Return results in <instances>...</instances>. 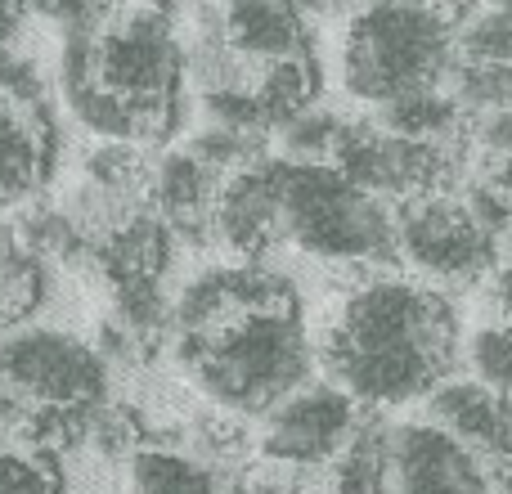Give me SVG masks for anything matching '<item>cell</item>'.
<instances>
[{
    "mask_svg": "<svg viewBox=\"0 0 512 494\" xmlns=\"http://www.w3.org/2000/svg\"><path fill=\"white\" fill-rule=\"evenodd\" d=\"M463 324L454 301L423 279L373 274L342 297L319 364L328 382L364 409H400L427 400L463 364Z\"/></svg>",
    "mask_w": 512,
    "mask_h": 494,
    "instance_id": "6da1fadb",
    "label": "cell"
},
{
    "mask_svg": "<svg viewBox=\"0 0 512 494\" xmlns=\"http://www.w3.org/2000/svg\"><path fill=\"white\" fill-rule=\"evenodd\" d=\"M171 355L194 391L225 418H265L315 378V337L297 292L234 306L203 328L171 333Z\"/></svg>",
    "mask_w": 512,
    "mask_h": 494,
    "instance_id": "7a4b0ae2",
    "label": "cell"
},
{
    "mask_svg": "<svg viewBox=\"0 0 512 494\" xmlns=\"http://www.w3.org/2000/svg\"><path fill=\"white\" fill-rule=\"evenodd\" d=\"M459 63V27L436 0L360 5L337 41V81L355 104H396L418 90H441Z\"/></svg>",
    "mask_w": 512,
    "mask_h": 494,
    "instance_id": "3957f363",
    "label": "cell"
},
{
    "mask_svg": "<svg viewBox=\"0 0 512 494\" xmlns=\"http://www.w3.org/2000/svg\"><path fill=\"white\" fill-rule=\"evenodd\" d=\"M279 230L288 247L324 265L396 261V212L333 162L279 158Z\"/></svg>",
    "mask_w": 512,
    "mask_h": 494,
    "instance_id": "277c9868",
    "label": "cell"
},
{
    "mask_svg": "<svg viewBox=\"0 0 512 494\" xmlns=\"http://www.w3.org/2000/svg\"><path fill=\"white\" fill-rule=\"evenodd\" d=\"M95 77L126 108L144 117L149 144L171 135L180 122V95L189 81V50L176 18L162 9L135 5L104 18L95 32Z\"/></svg>",
    "mask_w": 512,
    "mask_h": 494,
    "instance_id": "5b68a950",
    "label": "cell"
},
{
    "mask_svg": "<svg viewBox=\"0 0 512 494\" xmlns=\"http://www.w3.org/2000/svg\"><path fill=\"white\" fill-rule=\"evenodd\" d=\"M0 382L36 409H99L108 400L113 364L81 333L23 319L0 333Z\"/></svg>",
    "mask_w": 512,
    "mask_h": 494,
    "instance_id": "8992f818",
    "label": "cell"
},
{
    "mask_svg": "<svg viewBox=\"0 0 512 494\" xmlns=\"http://www.w3.org/2000/svg\"><path fill=\"white\" fill-rule=\"evenodd\" d=\"M504 243L472 216L459 189L409 198L396 207V261L432 288H472L490 279Z\"/></svg>",
    "mask_w": 512,
    "mask_h": 494,
    "instance_id": "52a82bcc",
    "label": "cell"
},
{
    "mask_svg": "<svg viewBox=\"0 0 512 494\" xmlns=\"http://www.w3.org/2000/svg\"><path fill=\"white\" fill-rule=\"evenodd\" d=\"M463 162H468V135L463 140H409L387 126L346 122L342 144L333 153V167H342L360 189L387 198V203H409L423 194L459 189Z\"/></svg>",
    "mask_w": 512,
    "mask_h": 494,
    "instance_id": "ba28073f",
    "label": "cell"
},
{
    "mask_svg": "<svg viewBox=\"0 0 512 494\" xmlns=\"http://www.w3.org/2000/svg\"><path fill=\"white\" fill-rule=\"evenodd\" d=\"M364 414L369 409L355 405L337 382L310 378L306 387H297L261 418L256 454H261V463H274V468L324 472L346 450V441L355 436Z\"/></svg>",
    "mask_w": 512,
    "mask_h": 494,
    "instance_id": "9c48e42d",
    "label": "cell"
},
{
    "mask_svg": "<svg viewBox=\"0 0 512 494\" xmlns=\"http://www.w3.org/2000/svg\"><path fill=\"white\" fill-rule=\"evenodd\" d=\"M391 494H495V468L436 423H391Z\"/></svg>",
    "mask_w": 512,
    "mask_h": 494,
    "instance_id": "30bf717a",
    "label": "cell"
},
{
    "mask_svg": "<svg viewBox=\"0 0 512 494\" xmlns=\"http://www.w3.org/2000/svg\"><path fill=\"white\" fill-rule=\"evenodd\" d=\"M216 243L243 261H265V252L283 247L279 230V158H256L221 180L212 207Z\"/></svg>",
    "mask_w": 512,
    "mask_h": 494,
    "instance_id": "8fae6325",
    "label": "cell"
},
{
    "mask_svg": "<svg viewBox=\"0 0 512 494\" xmlns=\"http://www.w3.org/2000/svg\"><path fill=\"white\" fill-rule=\"evenodd\" d=\"M423 418L463 441L472 454L499 468L512 459V400L490 391L477 378H445L423 400Z\"/></svg>",
    "mask_w": 512,
    "mask_h": 494,
    "instance_id": "7c38bea8",
    "label": "cell"
},
{
    "mask_svg": "<svg viewBox=\"0 0 512 494\" xmlns=\"http://www.w3.org/2000/svg\"><path fill=\"white\" fill-rule=\"evenodd\" d=\"M221 171H212L198 153L171 149L149 167V207L176 230V239L207 243L216 239L212 207L221 194Z\"/></svg>",
    "mask_w": 512,
    "mask_h": 494,
    "instance_id": "4fadbf2b",
    "label": "cell"
},
{
    "mask_svg": "<svg viewBox=\"0 0 512 494\" xmlns=\"http://www.w3.org/2000/svg\"><path fill=\"white\" fill-rule=\"evenodd\" d=\"M221 27L225 41L248 63H256V72L265 63L310 59L315 54L310 18L301 9H292L288 0H221Z\"/></svg>",
    "mask_w": 512,
    "mask_h": 494,
    "instance_id": "5bb4252c",
    "label": "cell"
},
{
    "mask_svg": "<svg viewBox=\"0 0 512 494\" xmlns=\"http://www.w3.org/2000/svg\"><path fill=\"white\" fill-rule=\"evenodd\" d=\"M54 122L45 108H18L0 95V212L27 203L50 176Z\"/></svg>",
    "mask_w": 512,
    "mask_h": 494,
    "instance_id": "9a60e30c",
    "label": "cell"
},
{
    "mask_svg": "<svg viewBox=\"0 0 512 494\" xmlns=\"http://www.w3.org/2000/svg\"><path fill=\"white\" fill-rule=\"evenodd\" d=\"M126 494H243L221 463L180 445H140L126 459Z\"/></svg>",
    "mask_w": 512,
    "mask_h": 494,
    "instance_id": "2e32d148",
    "label": "cell"
},
{
    "mask_svg": "<svg viewBox=\"0 0 512 494\" xmlns=\"http://www.w3.org/2000/svg\"><path fill=\"white\" fill-rule=\"evenodd\" d=\"M328 494H391V423L378 409L360 418L346 450L324 468Z\"/></svg>",
    "mask_w": 512,
    "mask_h": 494,
    "instance_id": "e0dca14e",
    "label": "cell"
},
{
    "mask_svg": "<svg viewBox=\"0 0 512 494\" xmlns=\"http://www.w3.org/2000/svg\"><path fill=\"white\" fill-rule=\"evenodd\" d=\"M373 122L387 126L396 135H409V140H463L468 135V122L472 117L459 108V99L450 90H418V95H405L396 104H382L373 113Z\"/></svg>",
    "mask_w": 512,
    "mask_h": 494,
    "instance_id": "ac0fdd59",
    "label": "cell"
},
{
    "mask_svg": "<svg viewBox=\"0 0 512 494\" xmlns=\"http://www.w3.org/2000/svg\"><path fill=\"white\" fill-rule=\"evenodd\" d=\"M256 99H261L270 126L279 131L292 113L319 104V68L315 54L310 59H283V63H265L256 72Z\"/></svg>",
    "mask_w": 512,
    "mask_h": 494,
    "instance_id": "d6986e66",
    "label": "cell"
},
{
    "mask_svg": "<svg viewBox=\"0 0 512 494\" xmlns=\"http://www.w3.org/2000/svg\"><path fill=\"white\" fill-rule=\"evenodd\" d=\"M342 131H346L342 113H333L328 104H310L301 113H292L274 131V140H279V158H288V162H333Z\"/></svg>",
    "mask_w": 512,
    "mask_h": 494,
    "instance_id": "ffe728a7",
    "label": "cell"
},
{
    "mask_svg": "<svg viewBox=\"0 0 512 494\" xmlns=\"http://www.w3.org/2000/svg\"><path fill=\"white\" fill-rule=\"evenodd\" d=\"M459 108L468 117H481V113H499V108H512V63H499V59H468L459 54L454 63L450 81H445Z\"/></svg>",
    "mask_w": 512,
    "mask_h": 494,
    "instance_id": "44dd1931",
    "label": "cell"
},
{
    "mask_svg": "<svg viewBox=\"0 0 512 494\" xmlns=\"http://www.w3.org/2000/svg\"><path fill=\"white\" fill-rule=\"evenodd\" d=\"M463 364L477 382L512 400V324L508 319H490V324L472 328L463 342Z\"/></svg>",
    "mask_w": 512,
    "mask_h": 494,
    "instance_id": "7402d4cb",
    "label": "cell"
},
{
    "mask_svg": "<svg viewBox=\"0 0 512 494\" xmlns=\"http://www.w3.org/2000/svg\"><path fill=\"white\" fill-rule=\"evenodd\" d=\"M189 153H198L212 171L230 176V171H239V167H248V162L265 158V140L261 135H243V131H230V126L207 122V126H198V131L189 135Z\"/></svg>",
    "mask_w": 512,
    "mask_h": 494,
    "instance_id": "603a6c76",
    "label": "cell"
},
{
    "mask_svg": "<svg viewBox=\"0 0 512 494\" xmlns=\"http://www.w3.org/2000/svg\"><path fill=\"white\" fill-rule=\"evenodd\" d=\"M203 104V117L212 126H230V131H243V135H274L270 117H265L261 99H256V86H230V90H203L198 95Z\"/></svg>",
    "mask_w": 512,
    "mask_h": 494,
    "instance_id": "cb8c5ba5",
    "label": "cell"
},
{
    "mask_svg": "<svg viewBox=\"0 0 512 494\" xmlns=\"http://www.w3.org/2000/svg\"><path fill=\"white\" fill-rule=\"evenodd\" d=\"M0 95L18 108L50 104V86H45L41 63L18 50V41H0Z\"/></svg>",
    "mask_w": 512,
    "mask_h": 494,
    "instance_id": "d4e9b609",
    "label": "cell"
},
{
    "mask_svg": "<svg viewBox=\"0 0 512 494\" xmlns=\"http://www.w3.org/2000/svg\"><path fill=\"white\" fill-rule=\"evenodd\" d=\"M0 494H59V481L45 459L0 445Z\"/></svg>",
    "mask_w": 512,
    "mask_h": 494,
    "instance_id": "484cf974",
    "label": "cell"
},
{
    "mask_svg": "<svg viewBox=\"0 0 512 494\" xmlns=\"http://www.w3.org/2000/svg\"><path fill=\"white\" fill-rule=\"evenodd\" d=\"M468 149L481 158V167L512 162V108L472 117V122H468Z\"/></svg>",
    "mask_w": 512,
    "mask_h": 494,
    "instance_id": "4316f807",
    "label": "cell"
},
{
    "mask_svg": "<svg viewBox=\"0 0 512 494\" xmlns=\"http://www.w3.org/2000/svg\"><path fill=\"white\" fill-rule=\"evenodd\" d=\"M27 9H32V18H41V23H54L63 36L95 32V27H104V18H108L104 0H27Z\"/></svg>",
    "mask_w": 512,
    "mask_h": 494,
    "instance_id": "83f0119b",
    "label": "cell"
},
{
    "mask_svg": "<svg viewBox=\"0 0 512 494\" xmlns=\"http://www.w3.org/2000/svg\"><path fill=\"white\" fill-rule=\"evenodd\" d=\"M490 301H495L499 319H508L512 324V243L499 252L495 270H490Z\"/></svg>",
    "mask_w": 512,
    "mask_h": 494,
    "instance_id": "f1b7e54d",
    "label": "cell"
},
{
    "mask_svg": "<svg viewBox=\"0 0 512 494\" xmlns=\"http://www.w3.org/2000/svg\"><path fill=\"white\" fill-rule=\"evenodd\" d=\"M27 18H32L27 0H0V41H18L23 27H27Z\"/></svg>",
    "mask_w": 512,
    "mask_h": 494,
    "instance_id": "f546056e",
    "label": "cell"
},
{
    "mask_svg": "<svg viewBox=\"0 0 512 494\" xmlns=\"http://www.w3.org/2000/svg\"><path fill=\"white\" fill-rule=\"evenodd\" d=\"M477 176H481V180H490V185H495L499 194H504L508 203H512V162H495V167H481Z\"/></svg>",
    "mask_w": 512,
    "mask_h": 494,
    "instance_id": "4dcf8cb0",
    "label": "cell"
},
{
    "mask_svg": "<svg viewBox=\"0 0 512 494\" xmlns=\"http://www.w3.org/2000/svg\"><path fill=\"white\" fill-rule=\"evenodd\" d=\"M292 9H301L306 18H324V14H333V9H342L346 0H288Z\"/></svg>",
    "mask_w": 512,
    "mask_h": 494,
    "instance_id": "1f68e13d",
    "label": "cell"
},
{
    "mask_svg": "<svg viewBox=\"0 0 512 494\" xmlns=\"http://www.w3.org/2000/svg\"><path fill=\"white\" fill-rule=\"evenodd\" d=\"M450 18H459V14H468V9H512V0H450Z\"/></svg>",
    "mask_w": 512,
    "mask_h": 494,
    "instance_id": "d6a6232c",
    "label": "cell"
},
{
    "mask_svg": "<svg viewBox=\"0 0 512 494\" xmlns=\"http://www.w3.org/2000/svg\"><path fill=\"white\" fill-rule=\"evenodd\" d=\"M495 494H512V459L495 468Z\"/></svg>",
    "mask_w": 512,
    "mask_h": 494,
    "instance_id": "836d02e7",
    "label": "cell"
},
{
    "mask_svg": "<svg viewBox=\"0 0 512 494\" xmlns=\"http://www.w3.org/2000/svg\"><path fill=\"white\" fill-rule=\"evenodd\" d=\"M140 5H149V9H162V14H171V18H176L180 9L189 5V0H140Z\"/></svg>",
    "mask_w": 512,
    "mask_h": 494,
    "instance_id": "e575fe53",
    "label": "cell"
}]
</instances>
